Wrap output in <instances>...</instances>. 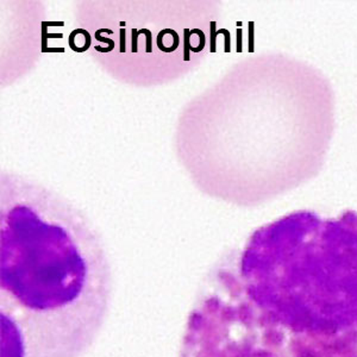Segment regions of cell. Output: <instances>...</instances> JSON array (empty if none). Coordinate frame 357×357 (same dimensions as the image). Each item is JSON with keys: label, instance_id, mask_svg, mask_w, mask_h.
I'll use <instances>...</instances> for the list:
<instances>
[{"label": "cell", "instance_id": "obj_1", "mask_svg": "<svg viewBox=\"0 0 357 357\" xmlns=\"http://www.w3.org/2000/svg\"><path fill=\"white\" fill-rule=\"evenodd\" d=\"M178 357H357V212H292L217 261Z\"/></svg>", "mask_w": 357, "mask_h": 357}, {"label": "cell", "instance_id": "obj_2", "mask_svg": "<svg viewBox=\"0 0 357 357\" xmlns=\"http://www.w3.org/2000/svg\"><path fill=\"white\" fill-rule=\"evenodd\" d=\"M50 215L1 220L0 357H84L109 314L114 280L99 236Z\"/></svg>", "mask_w": 357, "mask_h": 357}, {"label": "cell", "instance_id": "obj_3", "mask_svg": "<svg viewBox=\"0 0 357 357\" xmlns=\"http://www.w3.org/2000/svg\"><path fill=\"white\" fill-rule=\"evenodd\" d=\"M224 191L242 204L275 198L324 166L335 93L319 69L268 54L237 69L223 96Z\"/></svg>", "mask_w": 357, "mask_h": 357}]
</instances>
